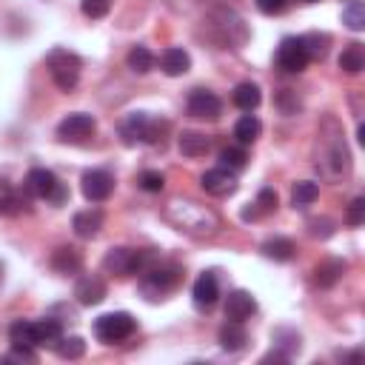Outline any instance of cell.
<instances>
[{"mask_svg":"<svg viewBox=\"0 0 365 365\" xmlns=\"http://www.w3.org/2000/svg\"><path fill=\"white\" fill-rule=\"evenodd\" d=\"M165 217L185 234H194V237H211L217 234L220 228V220L211 208L205 205H197L191 200H171L165 205Z\"/></svg>","mask_w":365,"mask_h":365,"instance_id":"1","label":"cell"},{"mask_svg":"<svg viewBox=\"0 0 365 365\" xmlns=\"http://www.w3.org/2000/svg\"><path fill=\"white\" fill-rule=\"evenodd\" d=\"M157 262L154 251H143V248H111L103 257V268L114 277H131V274H143L145 268H151Z\"/></svg>","mask_w":365,"mask_h":365,"instance_id":"2","label":"cell"},{"mask_svg":"<svg viewBox=\"0 0 365 365\" xmlns=\"http://www.w3.org/2000/svg\"><path fill=\"white\" fill-rule=\"evenodd\" d=\"M180 277H182L180 265H174V262H160V259H157L151 268H145V271L140 274V291H143L145 299H160V297H165L171 288H177Z\"/></svg>","mask_w":365,"mask_h":365,"instance_id":"3","label":"cell"},{"mask_svg":"<svg viewBox=\"0 0 365 365\" xmlns=\"http://www.w3.org/2000/svg\"><path fill=\"white\" fill-rule=\"evenodd\" d=\"M46 66H48V74H51V80L60 91H74V86L80 80V68H83V60L74 51L51 48L46 54Z\"/></svg>","mask_w":365,"mask_h":365,"instance_id":"4","label":"cell"},{"mask_svg":"<svg viewBox=\"0 0 365 365\" xmlns=\"http://www.w3.org/2000/svg\"><path fill=\"white\" fill-rule=\"evenodd\" d=\"M168 128V123H157L151 120L145 111H134L120 123V140L125 145H137V143H163V131Z\"/></svg>","mask_w":365,"mask_h":365,"instance_id":"5","label":"cell"},{"mask_svg":"<svg viewBox=\"0 0 365 365\" xmlns=\"http://www.w3.org/2000/svg\"><path fill=\"white\" fill-rule=\"evenodd\" d=\"M23 191H26L29 197L48 200L51 205H63V202L68 200V188H66L48 168H31V171L26 174Z\"/></svg>","mask_w":365,"mask_h":365,"instance_id":"6","label":"cell"},{"mask_svg":"<svg viewBox=\"0 0 365 365\" xmlns=\"http://www.w3.org/2000/svg\"><path fill=\"white\" fill-rule=\"evenodd\" d=\"M134 331H137V319L128 311H111V314H103V317L94 319V336L100 342H106V345L123 342Z\"/></svg>","mask_w":365,"mask_h":365,"instance_id":"7","label":"cell"},{"mask_svg":"<svg viewBox=\"0 0 365 365\" xmlns=\"http://www.w3.org/2000/svg\"><path fill=\"white\" fill-rule=\"evenodd\" d=\"M325 140H328V145H325L322 157L317 160V165H322V171L328 177H345L351 171V151H348V145H345L342 131L336 128V123H334V134L325 137Z\"/></svg>","mask_w":365,"mask_h":365,"instance_id":"8","label":"cell"},{"mask_svg":"<svg viewBox=\"0 0 365 365\" xmlns=\"http://www.w3.org/2000/svg\"><path fill=\"white\" fill-rule=\"evenodd\" d=\"M277 66L288 74H299L308 66V51L302 46V37H282L277 46Z\"/></svg>","mask_w":365,"mask_h":365,"instance_id":"9","label":"cell"},{"mask_svg":"<svg viewBox=\"0 0 365 365\" xmlns=\"http://www.w3.org/2000/svg\"><path fill=\"white\" fill-rule=\"evenodd\" d=\"M94 128H97L94 117L77 111V114H68V117L60 120V125H57V137H60L63 143H83L86 137L94 134Z\"/></svg>","mask_w":365,"mask_h":365,"instance_id":"10","label":"cell"},{"mask_svg":"<svg viewBox=\"0 0 365 365\" xmlns=\"http://www.w3.org/2000/svg\"><path fill=\"white\" fill-rule=\"evenodd\" d=\"M80 188H83V197H86L88 202H103V200H108L111 191H114V177H111L106 168H91V171L83 174Z\"/></svg>","mask_w":365,"mask_h":365,"instance_id":"11","label":"cell"},{"mask_svg":"<svg viewBox=\"0 0 365 365\" xmlns=\"http://www.w3.org/2000/svg\"><path fill=\"white\" fill-rule=\"evenodd\" d=\"M185 108H188V114L197 117V120H217V117L222 114V100H220L214 91H208V88H194V91L188 94Z\"/></svg>","mask_w":365,"mask_h":365,"instance_id":"12","label":"cell"},{"mask_svg":"<svg viewBox=\"0 0 365 365\" xmlns=\"http://www.w3.org/2000/svg\"><path fill=\"white\" fill-rule=\"evenodd\" d=\"M200 185L211 197H228V194L237 191V177H234V171H228V168L220 165V168H208L200 177Z\"/></svg>","mask_w":365,"mask_h":365,"instance_id":"13","label":"cell"},{"mask_svg":"<svg viewBox=\"0 0 365 365\" xmlns=\"http://www.w3.org/2000/svg\"><path fill=\"white\" fill-rule=\"evenodd\" d=\"M106 291L108 288H106L103 277H97V274H86L74 285V297H77L80 305H100L106 299Z\"/></svg>","mask_w":365,"mask_h":365,"instance_id":"14","label":"cell"},{"mask_svg":"<svg viewBox=\"0 0 365 365\" xmlns=\"http://www.w3.org/2000/svg\"><path fill=\"white\" fill-rule=\"evenodd\" d=\"M254 311H257V299H254L248 291L237 288V291H231V294H228V299H225V319L245 322Z\"/></svg>","mask_w":365,"mask_h":365,"instance_id":"15","label":"cell"},{"mask_svg":"<svg viewBox=\"0 0 365 365\" xmlns=\"http://www.w3.org/2000/svg\"><path fill=\"white\" fill-rule=\"evenodd\" d=\"M191 297H194V302H197L200 308H211V305L217 302V297H220L217 274H214V271H202V274L197 277L194 288H191Z\"/></svg>","mask_w":365,"mask_h":365,"instance_id":"16","label":"cell"},{"mask_svg":"<svg viewBox=\"0 0 365 365\" xmlns=\"http://www.w3.org/2000/svg\"><path fill=\"white\" fill-rule=\"evenodd\" d=\"M71 228H74V234H77V237H83V240L97 237V234H100V228H103V211H97V208L77 211V214L71 217Z\"/></svg>","mask_w":365,"mask_h":365,"instance_id":"17","label":"cell"},{"mask_svg":"<svg viewBox=\"0 0 365 365\" xmlns=\"http://www.w3.org/2000/svg\"><path fill=\"white\" fill-rule=\"evenodd\" d=\"M160 68H163L168 77H180V74H185V71L191 68V57H188L185 48L171 46V48H165V51L160 54Z\"/></svg>","mask_w":365,"mask_h":365,"instance_id":"18","label":"cell"},{"mask_svg":"<svg viewBox=\"0 0 365 365\" xmlns=\"http://www.w3.org/2000/svg\"><path fill=\"white\" fill-rule=\"evenodd\" d=\"M9 342L11 348H37V328L31 319H14L9 325Z\"/></svg>","mask_w":365,"mask_h":365,"instance_id":"19","label":"cell"},{"mask_svg":"<svg viewBox=\"0 0 365 365\" xmlns=\"http://www.w3.org/2000/svg\"><path fill=\"white\" fill-rule=\"evenodd\" d=\"M83 265V254L71 245H60L54 254H51V268L57 274H77Z\"/></svg>","mask_w":365,"mask_h":365,"instance_id":"20","label":"cell"},{"mask_svg":"<svg viewBox=\"0 0 365 365\" xmlns=\"http://www.w3.org/2000/svg\"><path fill=\"white\" fill-rule=\"evenodd\" d=\"M177 145H180V154L182 157H205L208 154V148H211V140L205 137V134H200V131H182L180 134V140H177Z\"/></svg>","mask_w":365,"mask_h":365,"instance_id":"21","label":"cell"},{"mask_svg":"<svg viewBox=\"0 0 365 365\" xmlns=\"http://www.w3.org/2000/svg\"><path fill=\"white\" fill-rule=\"evenodd\" d=\"M271 211H277V191L274 188H262L259 194H257V200L248 205V208H242V220L248 222V220H259V217H265V214H271Z\"/></svg>","mask_w":365,"mask_h":365,"instance_id":"22","label":"cell"},{"mask_svg":"<svg viewBox=\"0 0 365 365\" xmlns=\"http://www.w3.org/2000/svg\"><path fill=\"white\" fill-rule=\"evenodd\" d=\"M245 342H248V334H245L242 322L228 319V322L220 328V345H222L225 351H242Z\"/></svg>","mask_w":365,"mask_h":365,"instance_id":"23","label":"cell"},{"mask_svg":"<svg viewBox=\"0 0 365 365\" xmlns=\"http://www.w3.org/2000/svg\"><path fill=\"white\" fill-rule=\"evenodd\" d=\"M342 271H345V259H325V262H319L314 268V282L319 288H331V285H336Z\"/></svg>","mask_w":365,"mask_h":365,"instance_id":"24","label":"cell"},{"mask_svg":"<svg viewBox=\"0 0 365 365\" xmlns=\"http://www.w3.org/2000/svg\"><path fill=\"white\" fill-rule=\"evenodd\" d=\"M262 254H265L268 259L288 262V259H294L297 245H294L288 237H274V240H265V242H262Z\"/></svg>","mask_w":365,"mask_h":365,"instance_id":"25","label":"cell"},{"mask_svg":"<svg viewBox=\"0 0 365 365\" xmlns=\"http://www.w3.org/2000/svg\"><path fill=\"white\" fill-rule=\"evenodd\" d=\"M339 68L348 71V74H359L365 68V51H362V43H348L339 54Z\"/></svg>","mask_w":365,"mask_h":365,"instance_id":"26","label":"cell"},{"mask_svg":"<svg viewBox=\"0 0 365 365\" xmlns=\"http://www.w3.org/2000/svg\"><path fill=\"white\" fill-rule=\"evenodd\" d=\"M231 100H234V106H237V108H242V111H254V108L259 106L262 94H259V88H257L254 83H240V86L234 88Z\"/></svg>","mask_w":365,"mask_h":365,"instance_id":"27","label":"cell"},{"mask_svg":"<svg viewBox=\"0 0 365 365\" xmlns=\"http://www.w3.org/2000/svg\"><path fill=\"white\" fill-rule=\"evenodd\" d=\"M317 197H319V185L311 182V180H299V182H294V188H291V202H294V208H308Z\"/></svg>","mask_w":365,"mask_h":365,"instance_id":"28","label":"cell"},{"mask_svg":"<svg viewBox=\"0 0 365 365\" xmlns=\"http://www.w3.org/2000/svg\"><path fill=\"white\" fill-rule=\"evenodd\" d=\"M125 63H128V68H131L134 74H148V71L154 68V54H151L145 46H134V48L128 51Z\"/></svg>","mask_w":365,"mask_h":365,"instance_id":"29","label":"cell"},{"mask_svg":"<svg viewBox=\"0 0 365 365\" xmlns=\"http://www.w3.org/2000/svg\"><path fill=\"white\" fill-rule=\"evenodd\" d=\"M259 131H262V123H259L254 114H242V117L237 120V125H234V137H237L240 143H254V140L259 137Z\"/></svg>","mask_w":365,"mask_h":365,"instance_id":"30","label":"cell"},{"mask_svg":"<svg viewBox=\"0 0 365 365\" xmlns=\"http://www.w3.org/2000/svg\"><path fill=\"white\" fill-rule=\"evenodd\" d=\"M54 351H57V356H63V359H80V356L86 354V339H83V336H60V339L54 342Z\"/></svg>","mask_w":365,"mask_h":365,"instance_id":"31","label":"cell"},{"mask_svg":"<svg viewBox=\"0 0 365 365\" xmlns=\"http://www.w3.org/2000/svg\"><path fill=\"white\" fill-rule=\"evenodd\" d=\"M34 328H37V345H51L54 348V342L63 336V328H60V322L57 319H37L34 322Z\"/></svg>","mask_w":365,"mask_h":365,"instance_id":"32","label":"cell"},{"mask_svg":"<svg viewBox=\"0 0 365 365\" xmlns=\"http://www.w3.org/2000/svg\"><path fill=\"white\" fill-rule=\"evenodd\" d=\"M23 205H26L23 197H20L9 182L0 180V214H20Z\"/></svg>","mask_w":365,"mask_h":365,"instance_id":"33","label":"cell"},{"mask_svg":"<svg viewBox=\"0 0 365 365\" xmlns=\"http://www.w3.org/2000/svg\"><path fill=\"white\" fill-rule=\"evenodd\" d=\"M328 43H331V37L328 34H319V31H311V34L302 37V46L308 51V60H322L325 51H328Z\"/></svg>","mask_w":365,"mask_h":365,"instance_id":"34","label":"cell"},{"mask_svg":"<svg viewBox=\"0 0 365 365\" xmlns=\"http://www.w3.org/2000/svg\"><path fill=\"white\" fill-rule=\"evenodd\" d=\"M342 23L351 29V31H362L365 29V6L359 0H351L345 9H342Z\"/></svg>","mask_w":365,"mask_h":365,"instance_id":"35","label":"cell"},{"mask_svg":"<svg viewBox=\"0 0 365 365\" xmlns=\"http://www.w3.org/2000/svg\"><path fill=\"white\" fill-rule=\"evenodd\" d=\"M220 163H222V168H228V171H240V168H245L248 154H245L242 148H237V145H228V148L220 151Z\"/></svg>","mask_w":365,"mask_h":365,"instance_id":"36","label":"cell"},{"mask_svg":"<svg viewBox=\"0 0 365 365\" xmlns=\"http://www.w3.org/2000/svg\"><path fill=\"white\" fill-rule=\"evenodd\" d=\"M137 182H140V188L143 191H148V194H157V191H163V185H165V177L160 174V171H143L140 177H137Z\"/></svg>","mask_w":365,"mask_h":365,"instance_id":"37","label":"cell"},{"mask_svg":"<svg viewBox=\"0 0 365 365\" xmlns=\"http://www.w3.org/2000/svg\"><path fill=\"white\" fill-rule=\"evenodd\" d=\"M80 9H83V14H86V17L100 20V17H106V14H108L111 0H80Z\"/></svg>","mask_w":365,"mask_h":365,"instance_id":"38","label":"cell"},{"mask_svg":"<svg viewBox=\"0 0 365 365\" xmlns=\"http://www.w3.org/2000/svg\"><path fill=\"white\" fill-rule=\"evenodd\" d=\"M308 234L319 237V240H328L334 234V222L328 217H314V220H308Z\"/></svg>","mask_w":365,"mask_h":365,"instance_id":"39","label":"cell"},{"mask_svg":"<svg viewBox=\"0 0 365 365\" xmlns=\"http://www.w3.org/2000/svg\"><path fill=\"white\" fill-rule=\"evenodd\" d=\"M274 345L277 348H288V354H294V351H299V334L279 328V331H274Z\"/></svg>","mask_w":365,"mask_h":365,"instance_id":"40","label":"cell"},{"mask_svg":"<svg viewBox=\"0 0 365 365\" xmlns=\"http://www.w3.org/2000/svg\"><path fill=\"white\" fill-rule=\"evenodd\" d=\"M345 222H348V225H362V222H365V197L351 200L348 214H345Z\"/></svg>","mask_w":365,"mask_h":365,"instance_id":"41","label":"cell"},{"mask_svg":"<svg viewBox=\"0 0 365 365\" xmlns=\"http://www.w3.org/2000/svg\"><path fill=\"white\" fill-rule=\"evenodd\" d=\"M254 3H257V9L262 14H279L288 6V0H254Z\"/></svg>","mask_w":365,"mask_h":365,"instance_id":"42","label":"cell"},{"mask_svg":"<svg viewBox=\"0 0 365 365\" xmlns=\"http://www.w3.org/2000/svg\"><path fill=\"white\" fill-rule=\"evenodd\" d=\"M0 279H3V265H0Z\"/></svg>","mask_w":365,"mask_h":365,"instance_id":"43","label":"cell"},{"mask_svg":"<svg viewBox=\"0 0 365 365\" xmlns=\"http://www.w3.org/2000/svg\"><path fill=\"white\" fill-rule=\"evenodd\" d=\"M308 3H314V0H308Z\"/></svg>","mask_w":365,"mask_h":365,"instance_id":"44","label":"cell"}]
</instances>
